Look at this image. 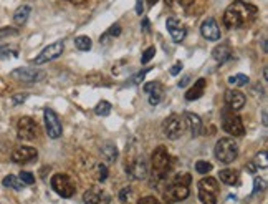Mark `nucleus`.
Here are the masks:
<instances>
[{
    "label": "nucleus",
    "instance_id": "3c124183",
    "mask_svg": "<svg viewBox=\"0 0 268 204\" xmlns=\"http://www.w3.org/2000/svg\"><path fill=\"white\" fill-rule=\"evenodd\" d=\"M156 2H158V0H148V4H149V5H151V7H152V5H154V4H156Z\"/></svg>",
    "mask_w": 268,
    "mask_h": 204
},
{
    "label": "nucleus",
    "instance_id": "4468645a",
    "mask_svg": "<svg viewBox=\"0 0 268 204\" xmlns=\"http://www.w3.org/2000/svg\"><path fill=\"white\" fill-rule=\"evenodd\" d=\"M200 34L204 39L210 40V42H217L220 40V29H218V24L216 19L208 17L202 22L200 25Z\"/></svg>",
    "mask_w": 268,
    "mask_h": 204
},
{
    "label": "nucleus",
    "instance_id": "aec40b11",
    "mask_svg": "<svg viewBox=\"0 0 268 204\" xmlns=\"http://www.w3.org/2000/svg\"><path fill=\"white\" fill-rule=\"evenodd\" d=\"M206 87H207V80H206V78H199V80H197V82L194 83V87H192V88L186 93V100H187V101L199 100L200 96L204 95V91H206Z\"/></svg>",
    "mask_w": 268,
    "mask_h": 204
},
{
    "label": "nucleus",
    "instance_id": "09e8293b",
    "mask_svg": "<svg viewBox=\"0 0 268 204\" xmlns=\"http://www.w3.org/2000/svg\"><path fill=\"white\" fill-rule=\"evenodd\" d=\"M68 2H72V4H82V2H84V0H68Z\"/></svg>",
    "mask_w": 268,
    "mask_h": 204
},
{
    "label": "nucleus",
    "instance_id": "6ab92c4d",
    "mask_svg": "<svg viewBox=\"0 0 268 204\" xmlns=\"http://www.w3.org/2000/svg\"><path fill=\"white\" fill-rule=\"evenodd\" d=\"M186 118V125L189 126V130H190V135L192 136H199L200 135V130H202V120H200V116L199 115H196V113H190V111H187V113L184 115Z\"/></svg>",
    "mask_w": 268,
    "mask_h": 204
},
{
    "label": "nucleus",
    "instance_id": "1a4fd4ad",
    "mask_svg": "<svg viewBox=\"0 0 268 204\" xmlns=\"http://www.w3.org/2000/svg\"><path fill=\"white\" fill-rule=\"evenodd\" d=\"M12 78L18 80V82H24V83H38L42 80L45 78V72L42 70H36V68H28V67H24V68H17L12 72Z\"/></svg>",
    "mask_w": 268,
    "mask_h": 204
},
{
    "label": "nucleus",
    "instance_id": "79ce46f5",
    "mask_svg": "<svg viewBox=\"0 0 268 204\" xmlns=\"http://www.w3.org/2000/svg\"><path fill=\"white\" fill-rule=\"evenodd\" d=\"M26 93H20V95H14V98H12V103L14 105H20V103H24V101L26 100Z\"/></svg>",
    "mask_w": 268,
    "mask_h": 204
},
{
    "label": "nucleus",
    "instance_id": "f8f14e48",
    "mask_svg": "<svg viewBox=\"0 0 268 204\" xmlns=\"http://www.w3.org/2000/svg\"><path fill=\"white\" fill-rule=\"evenodd\" d=\"M63 50H65V45H63V42H55V44L45 47L44 50H42L40 55L34 60V63H35V65H44V63H48V62L55 60V58H58V57L62 55Z\"/></svg>",
    "mask_w": 268,
    "mask_h": 204
},
{
    "label": "nucleus",
    "instance_id": "8fccbe9b",
    "mask_svg": "<svg viewBox=\"0 0 268 204\" xmlns=\"http://www.w3.org/2000/svg\"><path fill=\"white\" fill-rule=\"evenodd\" d=\"M264 78H265V80H268V70H266V68L264 70Z\"/></svg>",
    "mask_w": 268,
    "mask_h": 204
},
{
    "label": "nucleus",
    "instance_id": "a211bd4d",
    "mask_svg": "<svg viewBox=\"0 0 268 204\" xmlns=\"http://www.w3.org/2000/svg\"><path fill=\"white\" fill-rule=\"evenodd\" d=\"M166 27H168L169 35L172 37V40L176 42V44H180V42L186 39L187 30H186V27L182 25L178 19H172V17L168 19V22H166Z\"/></svg>",
    "mask_w": 268,
    "mask_h": 204
},
{
    "label": "nucleus",
    "instance_id": "2eb2a0df",
    "mask_svg": "<svg viewBox=\"0 0 268 204\" xmlns=\"http://www.w3.org/2000/svg\"><path fill=\"white\" fill-rule=\"evenodd\" d=\"M111 197L104 189L101 187H91L83 194V202L84 204H110Z\"/></svg>",
    "mask_w": 268,
    "mask_h": 204
},
{
    "label": "nucleus",
    "instance_id": "a878e982",
    "mask_svg": "<svg viewBox=\"0 0 268 204\" xmlns=\"http://www.w3.org/2000/svg\"><path fill=\"white\" fill-rule=\"evenodd\" d=\"M227 82L232 85V87H245V85H248L250 78L246 77L244 73H237V75H232V77H228Z\"/></svg>",
    "mask_w": 268,
    "mask_h": 204
},
{
    "label": "nucleus",
    "instance_id": "bb28decb",
    "mask_svg": "<svg viewBox=\"0 0 268 204\" xmlns=\"http://www.w3.org/2000/svg\"><path fill=\"white\" fill-rule=\"evenodd\" d=\"M91 39L90 37H86V35H80V37H76L74 39V47L78 48V50H82V52H88L90 48H91Z\"/></svg>",
    "mask_w": 268,
    "mask_h": 204
},
{
    "label": "nucleus",
    "instance_id": "a18cd8bd",
    "mask_svg": "<svg viewBox=\"0 0 268 204\" xmlns=\"http://www.w3.org/2000/svg\"><path fill=\"white\" fill-rule=\"evenodd\" d=\"M189 80H190V77H189V75H186V77L182 78V82H179V87H180V88H184L186 85L189 83Z\"/></svg>",
    "mask_w": 268,
    "mask_h": 204
},
{
    "label": "nucleus",
    "instance_id": "a19ab883",
    "mask_svg": "<svg viewBox=\"0 0 268 204\" xmlns=\"http://www.w3.org/2000/svg\"><path fill=\"white\" fill-rule=\"evenodd\" d=\"M138 204H162V202L156 199L154 196H146V197H142V199H139Z\"/></svg>",
    "mask_w": 268,
    "mask_h": 204
},
{
    "label": "nucleus",
    "instance_id": "0eeeda50",
    "mask_svg": "<svg viewBox=\"0 0 268 204\" xmlns=\"http://www.w3.org/2000/svg\"><path fill=\"white\" fill-rule=\"evenodd\" d=\"M44 118H45L46 135L50 138H53V139L60 138L62 133H63V126H62V121H60V118H58V115L52 108H45Z\"/></svg>",
    "mask_w": 268,
    "mask_h": 204
},
{
    "label": "nucleus",
    "instance_id": "9d476101",
    "mask_svg": "<svg viewBox=\"0 0 268 204\" xmlns=\"http://www.w3.org/2000/svg\"><path fill=\"white\" fill-rule=\"evenodd\" d=\"M224 130L232 136H244L245 135V126L242 118L234 115V113H224V121H222Z\"/></svg>",
    "mask_w": 268,
    "mask_h": 204
},
{
    "label": "nucleus",
    "instance_id": "412c9836",
    "mask_svg": "<svg viewBox=\"0 0 268 204\" xmlns=\"http://www.w3.org/2000/svg\"><path fill=\"white\" fill-rule=\"evenodd\" d=\"M212 57H214V60H216V62L225 63L227 60H230V58H232V50H230L228 45L222 44V45H218V47L214 48V50H212Z\"/></svg>",
    "mask_w": 268,
    "mask_h": 204
},
{
    "label": "nucleus",
    "instance_id": "ddd939ff",
    "mask_svg": "<svg viewBox=\"0 0 268 204\" xmlns=\"http://www.w3.org/2000/svg\"><path fill=\"white\" fill-rule=\"evenodd\" d=\"M126 173L131 179H144L148 176V163L142 156L132 159L130 164L126 166Z\"/></svg>",
    "mask_w": 268,
    "mask_h": 204
},
{
    "label": "nucleus",
    "instance_id": "6e6552de",
    "mask_svg": "<svg viewBox=\"0 0 268 204\" xmlns=\"http://www.w3.org/2000/svg\"><path fill=\"white\" fill-rule=\"evenodd\" d=\"M164 135L169 139H179L182 135H184V120L178 115H170L168 120L164 121Z\"/></svg>",
    "mask_w": 268,
    "mask_h": 204
},
{
    "label": "nucleus",
    "instance_id": "393cba45",
    "mask_svg": "<svg viewBox=\"0 0 268 204\" xmlns=\"http://www.w3.org/2000/svg\"><path fill=\"white\" fill-rule=\"evenodd\" d=\"M4 186L12 187V189H15V191L24 189V182L20 181V178H17V176H14V174L5 176V178H4Z\"/></svg>",
    "mask_w": 268,
    "mask_h": 204
},
{
    "label": "nucleus",
    "instance_id": "c03bdc74",
    "mask_svg": "<svg viewBox=\"0 0 268 204\" xmlns=\"http://www.w3.org/2000/svg\"><path fill=\"white\" fill-rule=\"evenodd\" d=\"M180 70H182V63H180V62H178L172 68H170V75H174V77H176V75H179Z\"/></svg>",
    "mask_w": 268,
    "mask_h": 204
},
{
    "label": "nucleus",
    "instance_id": "20e7f679",
    "mask_svg": "<svg viewBox=\"0 0 268 204\" xmlns=\"http://www.w3.org/2000/svg\"><path fill=\"white\" fill-rule=\"evenodd\" d=\"M216 158L224 164L234 163L238 156V144L234 141L232 138H220L216 144Z\"/></svg>",
    "mask_w": 268,
    "mask_h": 204
},
{
    "label": "nucleus",
    "instance_id": "603ef678",
    "mask_svg": "<svg viewBox=\"0 0 268 204\" xmlns=\"http://www.w3.org/2000/svg\"><path fill=\"white\" fill-rule=\"evenodd\" d=\"M164 2L168 4V5H172V4H174V0H164Z\"/></svg>",
    "mask_w": 268,
    "mask_h": 204
},
{
    "label": "nucleus",
    "instance_id": "f704fd0d",
    "mask_svg": "<svg viewBox=\"0 0 268 204\" xmlns=\"http://www.w3.org/2000/svg\"><path fill=\"white\" fill-rule=\"evenodd\" d=\"M266 186V181L264 178H255L254 181V194H258L260 191H264Z\"/></svg>",
    "mask_w": 268,
    "mask_h": 204
},
{
    "label": "nucleus",
    "instance_id": "de8ad7c7",
    "mask_svg": "<svg viewBox=\"0 0 268 204\" xmlns=\"http://www.w3.org/2000/svg\"><path fill=\"white\" fill-rule=\"evenodd\" d=\"M266 118H268V116H266V110H264V125H265V126L268 125V120H266Z\"/></svg>",
    "mask_w": 268,
    "mask_h": 204
},
{
    "label": "nucleus",
    "instance_id": "c756f323",
    "mask_svg": "<svg viewBox=\"0 0 268 204\" xmlns=\"http://www.w3.org/2000/svg\"><path fill=\"white\" fill-rule=\"evenodd\" d=\"M118 35H121V27L116 24V25H112L103 37H101L100 42H103V44H104V42H108V39H111V37H118Z\"/></svg>",
    "mask_w": 268,
    "mask_h": 204
},
{
    "label": "nucleus",
    "instance_id": "58836bf2",
    "mask_svg": "<svg viewBox=\"0 0 268 204\" xmlns=\"http://www.w3.org/2000/svg\"><path fill=\"white\" fill-rule=\"evenodd\" d=\"M18 30L17 29H12V27H4L0 29V39H5V37H10V35H17Z\"/></svg>",
    "mask_w": 268,
    "mask_h": 204
},
{
    "label": "nucleus",
    "instance_id": "9b49d317",
    "mask_svg": "<svg viewBox=\"0 0 268 204\" xmlns=\"http://www.w3.org/2000/svg\"><path fill=\"white\" fill-rule=\"evenodd\" d=\"M17 135L20 139H35L36 135H38V126H36L35 120H32L28 116H24L20 118L18 123H17Z\"/></svg>",
    "mask_w": 268,
    "mask_h": 204
},
{
    "label": "nucleus",
    "instance_id": "7ed1b4c3",
    "mask_svg": "<svg viewBox=\"0 0 268 204\" xmlns=\"http://www.w3.org/2000/svg\"><path fill=\"white\" fill-rule=\"evenodd\" d=\"M189 182H190V176L184 174L180 178L176 179L172 184L168 186V189L164 191V197L168 202H179L184 201L187 196H189Z\"/></svg>",
    "mask_w": 268,
    "mask_h": 204
},
{
    "label": "nucleus",
    "instance_id": "cd10ccee",
    "mask_svg": "<svg viewBox=\"0 0 268 204\" xmlns=\"http://www.w3.org/2000/svg\"><path fill=\"white\" fill-rule=\"evenodd\" d=\"M94 113L98 115V116H108L111 113V103L110 101H100L98 105H96V108H94Z\"/></svg>",
    "mask_w": 268,
    "mask_h": 204
},
{
    "label": "nucleus",
    "instance_id": "7c9ffc66",
    "mask_svg": "<svg viewBox=\"0 0 268 204\" xmlns=\"http://www.w3.org/2000/svg\"><path fill=\"white\" fill-rule=\"evenodd\" d=\"M254 164L256 166V168H264V169H266V166H268L266 151H260L258 154H256L255 159H254Z\"/></svg>",
    "mask_w": 268,
    "mask_h": 204
},
{
    "label": "nucleus",
    "instance_id": "e433bc0d",
    "mask_svg": "<svg viewBox=\"0 0 268 204\" xmlns=\"http://www.w3.org/2000/svg\"><path fill=\"white\" fill-rule=\"evenodd\" d=\"M156 55V48L154 47H149L146 52H144V55L141 57V63L142 65H146V63H149V60H151V58Z\"/></svg>",
    "mask_w": 268,
    "mask_h": 204
},
{
    "label": "nucleus",
    "instance_id": "39448f33",
    "mask_svg": "<svg viewBox=\"0 0 268 204\" xmlns=\"http://www.w3.org/2000/svg\"><path fill=\"white\" fill-rule=\"evenodd\" d=\"M199 199L202 204H217L218 199V182L216 178H204L199 181Z\"/></svg>",
    "mask_w": 268,
    "mask_h": 204
},
{
    "label": "nucleus",
    "instance_id": "b1692460",
    "mask_svg": "<svg viewBox=\"0 0 268 204\" xmlns=\"http://www.w3.org/2000/svg\"><path fill=\"white\" fill-rule=\"evenodd\" d=\"M101 154L108 161H116L120 153H118V148L114 143H104L103 146H101Z\"/></svg>",
    "mask_w": 268,
    "mask_h": 204
},
{
    "label": "nucleus",
    "instance_id": "f03ea898",
    "mask_svg": "<svg viewBox=\"0 0 268 204\" xmlns=\"http://www.w3.org/2000/svg\"><path fill=\"white\" fill-rule=\"evenodd\" d=\"M152 182H160L168 178L170 169V154L166 146H158L152 151Z\"/></svg>",
    "mask_w": 268,
    "mask_h": 204
},
{
    "label": "nucleus",
    "instance_id": "f257e3e1",
    "mask_svg": "<svg viewBox=\"0 0 268 204\" xmlns=\"http://www.w3.org/2000/svg\"><path fill=\"white\" fill-rule=\"evenodd\" d=\"M256 14H258V9L255 5L244 2V0H235L225 9L224 25L227 29H240V27L250 24L256 17Z\"/></svg>",
    "mask_w": 268,
    "mask_h": 204
},
{
    "label": "nucleus",
    "instance_id": "c9c22d12",
    "mask_svg": "<svg viewBox=\"0 0 268 204\" xmlns=\"http://www.w3.org/2000/svg\"><path fill=\"white\" fill-rule=\"evenodd\" d=\"M18 178H20V181L24 182V184H34V182H35L34 174L28 173V171H22V173L18 174Z\"/></svg>",
    "mask_w": 268,
    "mask_h": 204
},
{
    "label": "nucleus",
    "instance_id": "4be33fe9",
    "mask_svg": "<svg viewBox=\"0 0 268 204\" xmlns=\"http://www.w3.org/2000/svg\"><path fill=\"white\" fill-rule=\"evenodd\" d=\"M30 12H32V9L28 7V5H22V7H18L14 14V22L18 27L25 25L26 20H28V17H30Z\"/></svg>",
    "mask_w": 268,
    "mask_h": 204
},
{
    "label": "nucleus",
    "instance_id": "f3484780",
    "mask_svg": "<svg viewBox=\"0 0 268 204\" xmlns=\"http://www.w3.org/2000/svg\"><path fill=\"white\" fill-rule=\"evenodd\" d=\"M245 95L238 90H227L225 91V105L228 106V110L238 111L245 106Z\"/></svg>",
    "mask_w": 268,
    "mask_h": 204
},
{
    "label": "nucleus",
    "instance_id": "423d86ee",
    "mask_svg": "<svg viewBox=\"0 0 268 204\" xmlns=\"http://www.w3.org/2000/svg\"><path fill=\"white\" fill-rule=\"evenodd\" d=\"M50 184L53 187V191H55L56 194H60L62 197H72L74 194V191H76L74 182L70 179V176L66 174H53Z\"/></svg>",
    "mask_w": 268,
    "mask_h": 204
},
{
    "label": "nucleus",
    "instance_id": "72a5a7b5",
    "mask_svg": "<svg viewBox=\"0 0 268 204\" xmlns=\"http://www.w3.org/2000/svg\"><path fill=\"white\" fill-rule=\"evenodd\" d=\"M96 173H98V174H96V178H98V181H101V182L108 178V168H106L104 164H98V166H96Z\"/></svg>",
    "mask_w": 268,
    "mask_h": 204
},
{
    "label": "nucleus",
    "instance_id": "4c0bfd02",
    "mask_svg": "<svg viewBox=\"0 0 268 204\" xmlns=\"http://www.w3.org/2000/svg\"><path fill=\"white\" fill-rule=\"evenodd\" d=\"M131 196H132V191H131V187H124L121 192H120V199L122 204H130L131 201Z\"/></svg>",
    "mask_w": 268,
    "mask_h": 204
},
{
    "label": "nucleus",
    "instance_id": "5701e85b",
    "mask_svg": "<svg viewBox=\"0 0 268 204\" xmlns=\"http://www.w3.org/2000/svg\"><path fill=\"white\" fill-rule=\"evenodd\" d=\"M218 176H220V181L228 186H234L238 182V171L235 169H222Z\"/></svg>",
    "mask_w": 268,
    "mask_h": 204
},
{
    "label": "nucleus",
    "instance_id": "c85d7f7f",
    "mask_svg": "<svg viewBox=\"0 0 268 204\" xmlns=\"http://www.w3.org/2000/svg\"><path fill=\"white\" fill-rule=\"evenodd\" d=\"M151 68H146V70H142V72H139V73H136V75H132V77L128 80V83L126 85H139V83H142L144 82V78H146V75H148V72Z\"/></svg>",
    "mask_w": 268,
    "mask_h": 204
},
{
    "label": "nucleus",
    "instance_id": "dca6fc26",
    "mask_svg": "<svg viewBox=\"0 0 268 204\" xmlns=\"http://www.w3.org/2000/svg\"><path fill=\"white\" fill-rule=\"evenodd\" d=\"M36 156H38V151H36L35 148L20 146L12 153V161L17 164H26V163H32L34 159H36Z\"/></svg>",
    "mask_w": 268,
    "mask_h": 204
},
{
    "label": "nucleus",
    "instance_id": "473e14b6",
    "mask_svg": "<svg viewBox=\"0 0 268 204\" xmlns=\"http://www.w3.org/2000/svg\"><path fill=\"white\" fill-rule=\"evenodd\" d=\"M160 98H162V88H159L156 91H152V93H149V105H152V106H156Z\"/></svg>",
    "mask_w": 268,
    "mask_h": 204
},
{
    "label": "nucleus",
    "instance_id": "49530a36",
    "mask_svg": "<svg viewBox=\"0 0 268 204\" xmlns=\"http://www.w3.org/2000/svg\"><path fill=\"white\" fill-rule=\"evenodd\" d=\"M142 30L146 32V34L149 32V20H148V19H144V20H142Z\"/></svg>",
    "mask_w": 268,
    "mask_h": 204
},
{
    "label": "nucleus",
    "instance_id": "2f4dec72",
    "mask_svg": "<svg viewBox=\"0 0 268 204\" xmlns=\"http://www.w3.org/2000/svg\"><path fill=\"white\" fill-rule=\"evenodd\" d=\"M196 171L199 174H206L208 171H212V164L208 161H197L196 163Z\"/></svg>",
    "mask_w": 268,
    "mask_h": 204
},
{
    "label": "nucleus",
    "instance_id": "37998d69",
    "mask_svg": "<svg viewBox=\"0 0 268 204\" xmlns=\"http://www.w3.org/2000/svg\"><path fill=\"white\" fill-rule=\"evenodd\" d=\"M136 14L139 15V17H141L142 15V12H144V7H142V0H136Z\"/></svg>",
    "mask_w": 268,
    "mask_h": 204
},
{
    "label": "nucleus",
    "instance_id": "ea45409f",
    "mask_svg": "<svg viewBox=\"0 0 268 204\" xmlns=\"http://www.w3.org/2000/svg\"><path fill=\"white\" fill-rule=\"evenodd\" d=\"M159 88H162V87H160V83H158V82L146 83V85H144V93L149 95V93H152V91H156V90H159Z\"/></svg>",
    "mask_w": 268,
    "mask_h": 204
}]
</instances>
